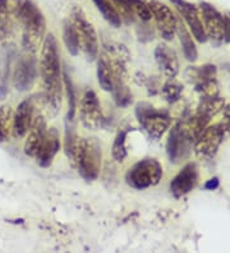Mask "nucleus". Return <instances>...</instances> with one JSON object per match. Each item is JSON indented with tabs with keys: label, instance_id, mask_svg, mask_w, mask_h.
Masks as SVG:
<instances>
[{
	"label": "nucleus",
	"instance_id": "obj_1",
	"mask_svg": "<svg viewBox=\"0 0 230 253\" xmlns=\"http://www.w3.org/2000/svg\"><path fill=\"white\" fill-rule=\"evenodd\" d=\"M39 68L44 87V92L41 93L44 111L46 117H55L61 106L63 76L58 42L52 34L47 35L44 40Z\"/></svg>",
	"mask_w": 230,
	"mask_h": 253
},
{
	"label": "nucleus",
	"instance_id": "obj_2",
	"mask_svg": "<svg viewBox=\"0 0 230 253\" xmlns=\"http://www.w3.org/2000/svg\"><path fill=\"white\" fill-rule=\"evenodd\" d=\"M12 14L22 27V47L36 53L46 31V19L32 0H14Z\"/></svg>",
	"mask_w": 230,
	"mask_h": 253
},
{
	"label": "nucleus",
	"instance_id": "obj_3",
	"mask_svg": "<svg viewBox=\"0 0 230 253\" xmlns=\"http://www.w3.org/2000/svg\"><path fill=\"white\" fill-rule=\"evenodd\" d=\"M101 145L95 137L80 138L77 142L73 165L86 182H93L101 170Z\"/></svg>",
	"mask_w": 230,
	"mask_h": 253
},
{
	"label": "nucleus",
	"instance_id": "obj_4",
	"mask_svg": "<svg viewBox=\"0 0 230 253\" xmlns=\"http://www.w3.org/2000/svg\"><path fill=\"white\" fill-rule=\"evenodd\" d=\"M163 165L153 158H146L135 164L126 174V183L133 189L143 191L157 185L163 179Z\"/></svg>",
	"mask_w": 230,
	"mask_h": 253
},
{
	"label": "nucleus",
	"instance_id": "obj_5",
	"mask_svg": "<svg viewBox=\"0 0 230 253\" xmlns=\"http://www.w3.org/2000/svg\"><path fill=\"white\" fill-rule=\"evenodd\" d=\"M136 117L152 139L161 138L172 124L168 111L153 108L148 102H138L136 106Z\"/></svg>",
	"mask_w": 230,
	"mask_h": 253
},
{
	"label": "nucleus",
	"instance_id": "obj_6",
	"mask_svg": "<svg viewBox=\"0 0 230 253\" xmlns=\"http://www.w3.org/2000/svg\"><path fill=\"white\" fill-rule=\"evenodd\" d=\"M76 28L80 47L83 50L89 60H95L98 54V39L96 30L91 22L87 19L86 14L81 6H73L69 18Z\"/></svg>",
	"mask_w": 230,
	"mask_h": 253
},
{
	"label": "nucleus",
	"instance_id": "obj_7",
	"mask_svg": "<svg viewBox=\"0 0 230 253\" xmlns=\"http://www.w3.org/2000/svg\"><path fill=\"white\" fill-rule=\"evenodd\" d=\"M225 138H228V134L221 122L206 126L194 142V152L197 158L202 160L214 159Z\"/></svg>",
	"mask_w": 230,
	"mask_h": 253
},
{
	"label": "nucleus",
	"instance_id": "obj_8",
	"mask_svg": "<svg viewBox=\"0 0 230 253\" xmlns=\"http://www.w3.org/2000/svg\"><path fill=\"white\" fill-rule=\"evenodd\" d=\"M37 68H39V65H37L35 53L23 50V53L17 59L14 71H13V84H14L15 90L19 92L30 90L36 82Z\"/></svg>",
	"mask_w": 230,
	"mask_h": 253
},
{
	"label": "nucleus",
	"instance_id": "obj_9",
	"mask_svg": "<svg viewBox=\"0 0 230 253\" xmlns=\"http://www.w3.org/2000/svg\"><path fill=\"white\" fill-rule=\"evenodd\" d=\"M150 9L152 18L155 19L160 35L164 40L170 41L174 39L177 32V22L178 18L174 16L173 10L160 0H144Z\"/></svg>",
	"mask_w": 230,
	"mask_h": 253
},
{
	"label": "nucleus",
	"instance_id": "obj_10",
	"mask_svg": "<svg viewBox=\"0 0 230 253\" xmlns=\"http://www.w3.org/2000/svg\"><path fill=\"white\" fill-rule=\"evenodd\" d=\"M81 123L86 129L96 130L101 126L104 122L102 110L98 97L92 90L86 91L80 104Z\"/></svg>",
	"mask_w": 230,
	"mask_h": 253
},
{
	"label": "nucleus",
	"instance_id": "obj_11",
	"mask_svg": "<svg viewBox=\"0 0 230 253\" xmlns=\"http://www.w3.org/2000/svg\"><path fill=\"white\" fill-rule=\"evenodd\" d=\"M198 10L207 37L215 42H221L224 40V16L214 5L206 1L199 3Z\"/></svg>",
	"mask_w": 230,
	"mask_h": 253
},
{
	"label": "nucleus",
	"instance_id": "obj_12",
	"mask_svg": "<svg viewBox=\"0 0 230 253\" xmlns=\"http://www.w3.org/2000/svg\"><path fill=\"white\" fill-rule=\"evenodd\" d=\"M170 1L178 9L179 14L188 25L194 39L201 43L206 42L207 41V35H206L198 8L194 4L187 1V0H170Z\"/></svg>",
	"mask_w": 230,
	"mask_h": 253
},
{
	"label": "nucleus",
	"instance_id": "obj_13",
	"mask_svg": "<svg viewBox=\"0 0 230 253\" xmlns=\"http://www.w3.org/2000/svg\"><path fill=\"white\" fill-rule=\"evenodd\" d=\"M199 173L196 163H188L170 182V192L175 198L183 197L193 191L198 184Z\"/></svg>",
	"mask_w": 230,
	"mask_h": 253
},
{
	"label": "nucleus",
	"instance_id": "obj_14",
	"mask_svg": "<svg viewBox=\"0 0 230 253\" xmlns=\"http://www.w3.org/2000/svg\"><path fill=\"white\" fill-rule=\"evenodd\" d=\"M192 145L193 143L190 142L182 129L181 122L175 124L170 130L168 142H166V152H168L170 163L178 164L185 158H188Z\"/></svg>",
	"mask_w": 230,
	"mask_h": 253
},
{
	"label": "nucleus",
	"instance_id": "obj_15",
	"mask_svg": "<svg viewBox=\"0 0 230 253\" xmlns=\"http://www.w3.org/2000/svg\"><path fill=\"white\" fill-rule=\"evenodd\" d=\"M35 99V97H34ZM47 130L46 128V114L43 108H39L37 110L36 99H35V117L32 124L30 126V133L25 143V154L30 158H35L39 151L41 142H43L45 133Z\"/></svg>",
	"mask_w": 230,
	"mask_h": 253
},
{
	"label": "nucleus",
	"instance_id": "obj_16",
	"mask_svg": "<svg viewBox=\"0 0 230 253\" xmlns=\"http://www.w3.org/2000/svg\"><path fill=\"white\" fill-rule=\"evenodd\" d=\"M35 117V99H26L17 106L14 115H13L12 130L15 138H23L30 130Z\"/></svg>",
	"mask_w": 230,
	"mask_h": 253
},
{
	"label": "nucleus",
	"instance_id": "obj_17",
	"mask_svg": "<svg viewBox=\"0 0 230 253\" xmlns=\"http://www.w3.org/2000/svg\"><path fill=\"white\" fill-rule=\"evenodd\" d=\"M60 148V136L55 126H51L46 130L45 137L41 142L39 151L36 154V161L41 168H49L55 159Z\"/></svg>",
	"mask_w": 230,
	"mask_h": 253
},
{
	"label": "nucleus",
	"instance_id": "obj_18",
	"mask_svg": "<svg viewBox=\"0 0 230 253\" xmlns=\"http://www.w3.org/2000/svg\"><path fill=\"white\" fill-rule=\"evenodd\" d=\"M155 60L160 71L168 78H174L179 72V60L177 53L166 43H160L155 49Z\"/></svg>",
	"mask_w": 230,
	"mask_h": 253
},
{
	"label": "nucleus",
	"instance_id": "obj_19",
	"mask_svg": "<svg viewBox=\"0 0 230 253\" xmlns=\"http://www.w3.org/2000/svg\"><path fill=\"white\" fill-rule=\"evenodd\" d=\"M14 56L15 47L12 43H6L0 49V100L5 99L9 91V80Z\"/></svg>",
	"mask_w": 230,
	"mask_h": 253
},
{
	"label": "nucleus",
	"instance_id": "obj_20",
	"mask_svg": "<svg viewBox=\"0 0 230 253\" xmlns=\"http://www.w3.org/2000/svg\"><path fill=\"white\" fill-rule=\"evenodd\" d=\"M97 81L102 90L111 92L114 86V69L110 55L102 54L97 62Z\"/></svg>",
	"mask_w": 230,
	"mask_h": 253
},
{
	"label": "nucleus",
	"instance_id": "obj_21",
	"mask_svg": "<svg viewBox=\"0 0 230 253\" xmlns=\"http://www.w3.org/2000/svg\"><path fill=\"white\" fill-rule=\"evenodd\" d=\"M175 34H178L179 41H181L182 49H183V54L185 56V59H187L188 62H196L197 58H198V51H197L196 43H194L193 39H192V35L189 34L185 25L179 18L178 22H177V32Z\"/></svg>",
	"mask_w": 230,
	"mask_h": 253
},
{
	"label": "nucleus",
	"instance_id": "obj_22",
	"mask_svg": "<svg viewBox=\"0 0 230 253\" xmlns=\"http://www.w3.org/2000/svg\"><path fill=\"white\" fill-rule=\"evenodd\" d=\"M225 106L224 99H221L219 96H212V97H206L203 96L198 108H197V114L202 115L207 121H211L216 114H219Z\"/></svg>",
	"mask_w": 230,
	"mask_h": 253
},
{
	"label": "nucleus",
	"instance_id": "obj_23",
	"mask_svg": "<svg viewBox=\"0 0 230 253\" xmlns=\"http://www.w3.org/2000/svg\"><path fill=\"white\" fill-rule=\"evenodd\" d=\"M93 4L96 5L97 10L101 13L105 21L114 28H119L122 26V18H120L119 13L117 8L113 4L111 0H92Z\"/></svg>",
	"mask_w": 230,
	"mask_h": 253
},
{
	"label": "nucleus",
	"instance_id": "obj_24",
	"mask_svg": "<svg viewBox=\"0 0 230 253\" xmlns=\"http://www.w3.org/2000/svg\"><path fill=\"white\" fill-rule=\"evenodd\" d=\"M188 80L194 84H201L203 82L216 78V67L212 64H206L202 67H189L185 73Z\"/></svg>",
	"mask_w": 230,
	"mask_h": 253
},
{
	"label": "nucleus",
	"instance_id": "obj_25",
	"mask_svg": "<svg viewBox=\"0 0 230 253\" xmlns=\"http://www.w3.org/2000/svg\"><path fill=\"white\" fill-rule=\"evenodd\" d=\"M63 41H64L68 53L73 56L78 55V53H80V41H78L76 28H74L73 23L69 18L64 19V22H63Z\"/></svg>",
	"mask_w": 230,
	"mask_h": 253
},
{
	"label": "nucleus",
	"instance_id": "obj_26",
	"mask_svg": "<svg viewBox=\"0 0 230 253\" xmlns=\"http://www.w3.org/2000/svg\"><path fill=\"white\" fill-rule=\"evenodd\" d=\"M111 92L114 96V101L120 108H127L132 104V92L126 84V80H114Z\"/></svg>",
	"mask_w": 230,
	"mask_h": 253
},
{
	"label": "nucleus",
	"instance_id": "obj_27",
	"mask_svg": "<svg viewBox=\"0 0 230 253\" xmlns=\"http://www.w3.org/2000/svg\"><path fill=\"white\" fill-rule=\"evenodd\" d=\"M12 30V8L9 0H0V41L5 40Z\"/></svg>",
	"mask_w": 230,
	"mask_h": 253
},
{
	"label": "nucleus",
	"instance_id": "obj_28",
	"mask_svg": "<svg viewBox=\"0 0 230 253\" xmlns=\"http://www.w3.org/2000/svg\"><path fill=\"white\" fill-rule=\"evenodd\" d=\"M13 124V110L10 105L4 104L0 106V143L6 142Z\"/></svg>",
	"mask_w": 230,
	"mask_h": 253
},
{
	"label": "nucleus",
	"instance_id": "obj_29",
	"mask_svg": "<svg viewBox=\"0 0 230 253\" xmlns=\"http://www.w3.org/2000/svg\"><path fill=\"white\" fill-rule=\"evenodd\" d=\"M63 81H64L65 88H67V96H68V114H67V121L74 122L77 113V105H78V100H77L76 90H74L73 82L72 78L68 76L64 72L63 74Z\"/></svg>",
	"mask_w": 230,
	"mask_h": 253
},
{
	"label": "nucleus",
	"instance_id": "obj_30",
	"mask_svg": "<svg viewBox=\"0 0 230 253\" xmlns=\"http://www.w3.org/2000/svg\"><path fill=\"white\" fill-rule=\"evenodd\" d=\"M77 142H78V136L74 130L73 122H65V139H64V151L67 158L73 163L74 154H76Z\"/></svg>",
	"mask_w": 230,
	"mask_h": 253
},
{
	"label": "nucleus",
	"instance_id": "obj_31",
	"mask_svg": "<svg viewBox=\"0 0 230 253\" xmlns=\"http://www.w3.org/2000/svg\"><path fill=\"white\" fill-rule=\"evenodd\" d=\"M127 134H128V129L119 130L114 139L113 148H111V154H113L114 160L118 161V163H122L124 161V159L127 158Z\"/></svg>",
	"mask_w": 230,
	"mask_h": 253
},
{
	"label": "nucleus",
	"instance_id": "obj_32",
	"mask_svg": "<svg viewBox=\"0 0 230 253\" xmlns=\"http://www.w3.org/2000/svg\"><path fill=\"white\" fill-rule=\"evenodd\" d=\"M183 92V86L179 84L178 81H175L174 78H169V81L161 88V93H163L164 99L169 102H175L181 99V95Z\"/></svg>",
	"mask_w": 230,
	"mask_h": 253
},
{
	"label": "nucleus",
	"instance_id": "obj_33",
	"mask_svg": "<svg viewBox=\"0 0 230 253\" xmlns=\"http://www.w3.org/2000/svg\"><path fill=\"white\" fill-rule=\"evenodd\" d=\"M113 4L117 8L118 13H119L122 21H126V23H133L135 22V13H133L129 0H111Z\"/></svg>",
	"mask_w": 230,
	"mask_h": 253
},
{
	"label": "nucleus",
	"instance_id": "obj_34",
	"mask_svg": "<svg viewBox=\"0 0 230 253\" xmlns=\"http://www.w3.org/2000/svg\"><path fill=\"white\" fill-rule=\"evenodd\" d=\"M221 111H223V122L221 123H223L225 130H227L228 137H230V104L224 106V109Z\"/></svg>",
	"mask_w": 230,
	"mask_h": 253
},
{
	"label": "nucleus",
	"instance_id": "obj_35",
	"mask_svg": "<svg viewBox=\"0 0 230 253\" xmlns=\"http://www.w3.org/2000/svg\"><path fill=\"white\" fill-rule=\"evenodd\" d=\"M219 185H220V180H219V178L214 176V178H211V179L206 182L205 189L206 191H215V189L219 188Z\"/></svg>",
	"mask_w": 230,
	"mask_h": 253
},
{
	"label": "nucleus",
	"instance_id": "obj_36",
	"mask_svg": "<svg viewBox=\"0 0 230 253\" xmlns=\"http://www.w3.org/2000/svg\"><path fill=\"white\" fill-rule=\"evenodd\" d=\"M228 18H229V22H230V14H228Z\"/></svg>",
	"mask_w": 230,
	"mask_h": 253
}]
</instances>
